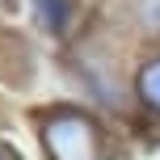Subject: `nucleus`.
I'll return each mask as SVG.
<instances>
[{"label": "nucleus", "mask_w": 160, "mask_h": 160, "mask_svg": "<svg viewBox=\"0 0 160 160\" xmlns=\"http://www.w3.org/2000/svg\"><path fill=\"white\" fill-rule=\"evenodd\" d=\"M72 72L76 80L88 88V97H93L101 110L110 114H122L131 101V93H135V84H131V72L127 63H122V51L114 47V42L105 38H84L72 47Z\"/></svg>", "instance_id": "f257e3e1"}, {"label": "nucleus", "mask_w": 160, "mask_h": 160, "mask_svg": "<svg viewBox=\"0 0 160 160\" xmlns=\"http://www.w3.org/2000/svg\"><path fill=\"white\" fill-rule=\"evenodd\" d=\"M38 143L47 160H105L101 122L80 105H51L38 114Z\"/></svg>", "instance_id": "f03ea898"}, {"label": "nucleus", "mask_w": 160, "mask_h": 160, "mask_svg": "<svg viewBox=\"0 0 160 160\" xmlns=\"http://www.w3.org/2000/svg\"><path fill=\"white\" fill-rule=\"evenodd\" d=\"M76 13H80L76 0H30V17H34V25H38L47 38H55V42H63L68 34H72Z\"/></svg>", "instance_id": "7ed1b4c3"}, {"label": "nucleus", "mask_w": 160, "mask_h": 160, "mask_svg": "<svg viewBox=\"0 0 160 160\" xmlns=\"http://www.w3.org/2000/svg\"><path fill=\"white\" fill-rule=\"evenodd\" d=\"M131 84H135V101L143 105L152 118H160V51H156V55H143L135 63Z\"/></svg>", "instance_id": "20e7f679"}, {"label": "nucleus", "mask_w": 160, "mask_h": 160, "mask_svg": "<svg viewBox=\"0 0 160 160\" xmlns=\"http://www.w3.org/2000/svg\"><path fill=\"white\" fill-rule=\"evenodd\" d=\"M127 25L148 42H160V0H122Z\"/></svg>", "instance_id": "39448f33"}, {"label": "nucleus", "mask_w": 160, "mask_h": 160, "mask_svg": "<svg viewBox=\"0 0 160 160\" xmlns=\"http://www.w3.org/2000/svg\"><path fill=\"white\" fill-rule=\"evenodd\" d=\"M0 160H21V152H17L13 143H0Z\"/></svg>", "instance_id": "423d86ee"}]
</instances>
